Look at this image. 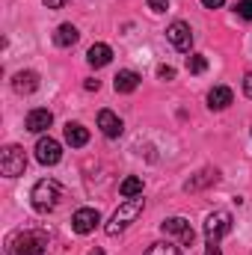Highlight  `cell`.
Listing matches in <instances>:
<instances>
[{"label": "cell", "mask_w": 252, "mask_h": 255, "mask_svg": "<svg viewBox=\"0 0 252 255\" xmlns=\"http://www.w3.org/2000/svg\"><path fill=\"white\" fill-rule=\"evenodd\" d=\"M6 253L9 255H45L48 253V235L39 229H24L15 232L6 241Z\"/></svg>", "instance_id": "obj_1"}, {"label": "cell", "mask_w": 252, "mask_h": 255, "mask_svg": "<svg viewBox=\"0 0 252 255\" xmlns=\"http://www.w3.org/2000/svg\"><path fill=\"white\" fill-rule=\"evenodd\" d=\"M30 199H33V208H36L39 214H51V211L60 205V199H63V187H60V181H54V178H42V181H36Z\"/></svg>", "instance_id": "obj_2"}, {"label": "cell", "mask_w": 252, "mask_h": 255, "mask_svg": "<svg viewBox=\"0 0 252 255\" xmlns=\"http://www.w3.org/2000/svg\"><path fill=\"white\" fill-rule=\"evenodd\" d=\"M142 208H145V202H142L139 196H133V199H125V202H122V205L116 208V214H113V220L107 223V229H104V232H107L110 238L122 235L127 226H130V223H133V220H136V217L142 214Z\"/></svg>", "instance_id": "obj_3"}, {"label": "cell", "mask_w": 252, "mask_h": 255, "mask_svg": "<svg viewBox=\"0 0 252 255\" xmlns=\"http://www.w3.org/2000/svg\"><path fill=\"white\" fill-rule=\"evenodd\" d=\"M24 169H27V154H24V148H21V145H6L3 154H0V172H3L6 178H18V175H24Z\"/></svg>", "instance_id": "obj_4"}, {"label": "cell", "mask_w": 252, "mask_h": 255, "mask_svg": "<svg viewBox=\"0 0 252 255\" xmlns=\"http://www.w3.org/2000/svg\"><path fill=\"white\" fill-rule=\"evenodd\" d=\"M232 232V214L229 211H214L205 220V244H220Z\"/></svg>", "instance_id": "obj_5"}, {"label": "cell", "mask_w": 252, "mask_h": 255, "mask_svg": "<svg viewBox=\"0 0 252 255\" xmlns=\"http://www.w3.org/2000/svg\"><path fill=\"white\" fill-rule=\"evenodd\" d=\"M160 232H163L166 238H175L181 247H193V241H196V232H193V226H190L184 217H169V220H163V223H160Z\"/></svg>", "instance_id": "obj_6"}, {"label": "cell", "mask_w": 252, "mask_h": 255, "mask_svg": "<svg viewBox=\"0 0 252 255\" xmlns=\"http://www.w3.org/2000/svg\"><path fill=\"white\" fill-rule=\"evenodd\" d=\"M60 157H63V145L54 136H42L36 142V160L42 166H54V163H60Z\"/></svg>", "instance_id": "obj_7"}, {"label": "cell", "mask_w": 252, "mask_h": 255, "mask_svg": "<svg viewBox=\"0 0 252 255\" xmlns=\"http://www.w3.org/2000/svg\"><path fill=\"white\" fill-rule=\"evenodd\" d=\"M98 223H101V214H98L95 208H77L74 217H71V229H74L77 235H89V232H95Z\"/></svg>", "instance_id": "obj_8"}, {"label": "cell", "mask_w": 252, "mask_h": 255, "mask_svg": "<svg viewBox=\"0 0 252 255\" xmlns=\"http://www.w3.org/2000/svg\"><path fill=\"white\" fill-rule=\"evenodd\" d=\"M166 39L172 42L175 51H190L193 48V30H190V24H184V21H172L166 27Z\"/></svg>", "instance_id": "obj_9"}, {"label": "cell", "mask_w": 252, "mask_h": 255, "mask_svg": "<svg viewBox=\"0 0 252 255\" xmlns=\"http://www.w3.org/2000/svg\"><path fill=\"white\" fill-rule=\"evenodd\" d=\"M12 89H15L18 95H33V92L39 89V74H36V71H18V74L12 77Z\"/></svg>", "instance_id": "obj_10"}, {"label": "cell", "mask_w": 252, "mask_h": 255, "mask_svg": "<svg viewBox=\"0 0 252 255\" xmlns=\"http://www.w3.org/2000/svg\"><path fill=\"white\" fill-rule=\"evenodd\" d=\"M51 122H54V113H51V110H45V107H36V110H30V113H27V130H33V133L48 130Z\"/></svg>", "instance_id": "obj_11"}, {"label": "cell", "mask_w": 252, "mask_h": 255, "mask_svg": "<svg viewBox=\"0 0 252 255\" xmlns=\"http://www.w3.org/2000/svg\"><path fill=\"white\" fill-rule=\"evenodd\" d=\"M98 128H101V133H104V136L116 139V136L122 133V119H119L113 110H101V113H98Z\"/></svg>", "instance_id": "obj_12"}, {"label": "cell", "mask_w": 252, "mask_h": 255, "mask_svg": "<svg viewBox=\"0 0 252 255\" xmlns=\"http://www.w3.org/2000/svg\"><path fill=\"white\" fill-rule=\"evenodd\" d=\"M110 60H113V51H110V45H104V42H95V45L86 51V63L92 65V68H104Z\"/></svg>", "instance_id": "obj_13"}, {"label": "cell", "mask_w": 252, "mask_h": 255, "mask_svg": "<svg viewBox=\"0 0 252 255\" xmlns=\"http://www.w3.org/2000/svg\"><path fill=\"white\" fill-rule=\"evenodd\" d=\"M139 74L136 71H130V68H125V71H119L116 77H113V89L119 92V95H127V92H133L136 86H139Z\"/></svg>", "instance_id": "obj_14"}, {"label": "cell", "mask_w": 252, "mask_h": 255, "mask_svg": "<svg viewBox=\"0 0 252 255\" xmlns=\"http://www.w3.org/2000/svg\"><path fill=\"white\" fill-rule=\"evenodd\" d=\"M232 101H235V95H232L229 86H214V89L208 92V107H211V110H226Z\"/></svg>", "instance_id": "obj_15"}, {"label": "cell", "mask_w": 252, "mask_h": 255, "mask_svg": "<svg viewBox=\"0 0 252 255\" xmlns=\"http://www.w3.org/2000/svg\"><path fill=\"white\" fill-rule=\"evenodd\" d=\"M65 142H68L71 148H83V145L89 142V130L80 125V122H68V125H65Z\"/></svg>", "instance_id": "obj_16"}, {"label": "cell", "mask_w": 252, "mask_h": 255, "mask_svg": "<svg viewBox=\"0 0 252 255\" xmlns=\"http://www.w3.org/2000/svg\"><path fill=\"white\" fill-rule=\"evenodd\" d=\"M217 181H220V172H217V169H202L199 175L190 178L184 187H187L190 193H196V190H202V187H208V184H217Z\"/></svg>", "instance_id": "obj_17"}, {"label": "cell", "mask_w": 252, "mask_h": 255, "mask_svg": "<svg viewBox=\"0 0 252 255\" xmlns=\"http://www.w3.org/2000/svg\"><path fill=\"white\" fill-rule=\"evenodd\" d=\"M77 39H80V33H77V27H74V24H60V27H57V33H54V42H57L60 48H71Z\"/></svg>", "instance_id": "obj_18"}, {"label": "cell", "mask_w": 252, "mask_h": 255, "mask_svg": "<svg viewBox=\"0 0 252 255\" xmlns=\"http://www.w3.org/2000/svg\"><path fill=\"white\" fill-rule=\"evenodd\" d=\"M119 193H122L125 199H133V196H142V178H136V175H130V178H125V181H122V187H119Z\"/></svg>", "instance_id": "obj_19"}, {"label": "cell", "mask_w": 252, "mask_h": 255, "mask_svg": "<svg viewBox=\"0 0 252 255\" xmlns=\"http://www.w3.org/2000/svg\"><path fill=\"white\" fill-rule=\"evenodd\" d=\"M145 255H181V250L175 247V244H169V241H160V244H151Z\"/></svg>", "instance_id": "obj_20"}, {"label": "cell", "mask_w": 252, "mask_h": 255, "mask_svg": "<svg viewBox=\"0 0 252 255\" xmlns=\"http://www.w3.org/2000/svg\"><path fill=\"white\" fill-rule=\"evenodd\" d=\"M208 68V57L205 54H190L187 57V71L190 74H202Z\"/></svg>", "instance_id": "obj_21"}, {"label": "cell", "mask_w": 252, "mask_h": 255, "mask_svg": "<svg viewBox=\"0 0 252 255\" xmlns=\"http://www.w3.org/2000/svg\"><path fill=\"white\" fill-rule=\"evenodd\" d=\"M238 15L244 18V21H252V0H238Z\"/></svg>", "instance_id": "obj_22"}, {"label": "cell", "mask_w": 252, "mask_h": 255, "mask_svg": "<svg viewBox=\"0 0 252 255\" xmlns=\"http://www.w3.org/2000/svg\"><path fill=\"white\" fill-rule=\"evenodd\" d=\"M148 9L160 15V12H166V9H169V0H148Z\"/></svg>", "instance_id": "obj_23"}, {"label": "cell", "mask_w": 252, "mask_h": 255, "mask_svg": "<svg viewBox=\"0 0 252 255\" xmlns=\"http://www.w3.org/2000/svg\"><path fill=\"white\" fill-rule=\"evenodd\" d=\"M157 74H160L163 80H175V68H172V65H160V68H157Z\"/></svg>", "instance_id": "obj_24"}, {"label": "cell", "mask_w": 252, "mask_h": 255, "mask_svg": "<svg viewBox=\"0 0 252 255\" xmlns=\"http://www.w3.org/2000/svg\"><path fill=\"white\" fill-rule=\"evenodd\" d=\"M42 3H45L48 9H63V6L68 3V0H42Z\"/></svg>", "instance_id": "obj_25"}, {"label": "cell", "mask_w": 252, "mask_h": 255, "mask_svg": "<svg viewBox=\"0 0 252 255\" xmlns=\"http://www.w3.org/2000/svg\"><path fill=\"white\" fill-rule=\"evenodd\" d=\"M223 3H226V0H202V6H205V9H220Z\"/></svg>", "instance_id": "obj_26"}, {"label": "cell", "mask_w": 252, "mask_h": 255, "mask_svg": "<svg viewBox=\"0 0 252 255\" xmlns=\"http://www.w3.org/2000/svg\"><path fill=\"white\" fill-rule=\"evenodd\" d=\"M205 255H223L220 253V244H205Z\"/></svg>", "instance_id": "obj_27"}, {"label": "cell", "mask_w": 252, "mask_h": 255, "mask_svg": "<svg viewBox=\"0 0 252 255\" xmlns=\"http://www.w3.org/2000/svg\"><path fill=\"white\" fill-rule=\"evenodd\" d=\"M244 92H247V98H252V74L244 77Z\"/></svg>", "instance_id": "obj_28"}, {"label": "cell", "mask_w": 252, "mask_h": 255, "mask_svg": "<svg viewBox=\"0 0 252 255\" xmlns=\"http://www.w3.org/2000/svg\"><path fill=\"white\" fill-rule=\"evenodd\" d=\"M98 86H101L98 80H86V89H89V92H98Z\"/></svg>", "instance_id": "obj_29"}, {"label": "cell", "mask_w": 252, "mask_h": 255, "mask_svg": "<svg viewBox=\"0 0 252 255\" xmlns=\"http://www.w3.org/2000/svg\"><path fill=\"white\" fill-rule=\"evenodd\" d=\"M89 255H104V250H98V247H95V250H92Z\"/></svg>", "instance_id": "obj_30"}]
</instances>
